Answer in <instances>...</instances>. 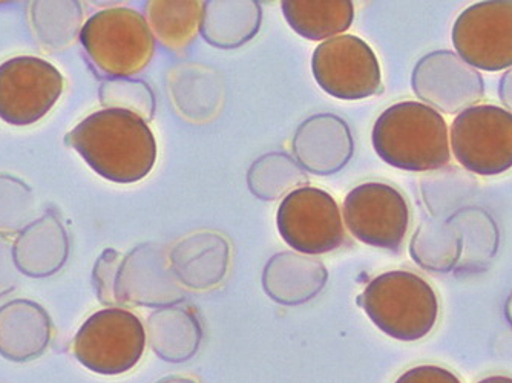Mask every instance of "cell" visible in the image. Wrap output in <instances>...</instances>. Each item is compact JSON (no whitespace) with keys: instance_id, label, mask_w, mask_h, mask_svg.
Listing matches in <instances>:
<instances>
[{"instance_id":"2e32d148","label":"cell","mask_w":512,"mask_h":383,"mask_svg":"<svg viewBox=\"0 0 512 383\" xmlns=\"http://www.w3.org/2000/svg\"><path fill=\"white\" fill-rule=\"evenodd\" d=\"M53 324L45 308L28 299L0 307V356L11 362H30L50 345Z\"/></svg>"},{"instance_id":"5bb4252c","label":"cell","mask_w":512,"mask_h":383,"mask_svg":"<svg viewBox=\"0 0 512 383\" xmlns=\"http://www.w3.org/2000/svg\"><path fill=\"white\" fill-rule=\"evenodd\" d=\"M171 272L174 270L166 267L165 258L158 255L155 247L149 244L138 246L123 256L115 284L117 304L158 307L165 302L177 301L180 290L171 278Z\"/></svg>"},{"instance_id":"1f68e13d","label":"cell","mask_w":512,"mask_h":383,"mask_svg":"<svg viewBox=\"0 0 512 383\" xmlns=\"http://www.w3.org/2000/svg\"><path fill=\"white\" fill-rule=\"evenodd\" d=\"M477 383H512L511 377L505 376H491L486 377V379L480 380Z\"/></svg>"},{"instance_id":"ffe728a7","label":"cell","mask_w":512,"mask_h":383,"mask_svg":"<svg viewBox=\"0 0 512 383\" xmlns=\"http://www.w3.org/2000/svg\"><path fill=\"white\" fill-rule=\"evenodd\" d=\"M283 14L293 31L309 40H324L352 27L350 0H284Z\"/></svg>"},{"instance_id":"d4e9b609","label":"cell","mask_w":512,"mask_h":383,"mask_svg":"<svg viewBox=\"0 0 512 383\" xmlns=\"http://www.w3.org/2000/svg\"><path fill=\"white\" fill-rule=\"evenodd\" d=\"M247 183L256 198L273 201L283 197L287 190L306 184L307 177L289 155L273 152L252 164Z\"/></svg>"},{"instance_id":"4dcf8cb0","label":"cell","mask_w":512,"mask_h":383,"mask_svg":"<svg viewBox=\"0 0 512 383\" xmlns=\"http://www.w3.org/2000/svg\"><path fill=\"white\" fill-rule=\"evenodd\" d=\"M499 94L503 105H505L512 114V68L508 69L505 76L500 80Z\"/></svg>"},{"instance_id":"3957f363","label":"cell","mask_w":512,"mask_h":383,"mask_svg":"<svg viewBox=\"0 0 512 383\" xmlns=\"http://www.w3.org/2000/svg\"><path fill=\"white\" fill-rule=\"evenodd\" d=\"M358 302L379 330L404 342L428 336L439 315L433 287L422 276L405 270L373 279Z\"/></svg>"},{"instance_id":"8992f818","label":"cell","mask_w":512,"mask_h":383,"mask_svg":"<svg viewBox=\"0 0 512 383\" xmlns=\"http://www.w3.org/2000/svg\"><path fill=\"white\" fill-rule=\"evenodd\" d=\"M451 148L460 166L480 177L512 169V114L500 106L474 105L454 118Z\"/></svg>"},{"instance_id":"603a6c76","label":"cell","mask_w":512,"mask_h":383,"mask_svg":"<svg viewBox=\"0 0 512 383\" xmlns=\"http://www.w3.org/2000/svg\"><path fill=\"white\" fill-rule=\"evenodd\" d=\"M462 243V233L453 224L425 221L411 239V258L425 270L447 273L459 262Z\"/></svg>"},{"instance_id":"4fadbf2b","label":"cell","mask_w":512,"mask_h":383,"mask_svg":"<svg viewBox=\"0 0 512 383\" xmlns=\"http://www.w3.org/2000/svg\"><path fill=\"white\" fill-rule=\"evenodd\" d=\"M292 148L302 169L315 175H333L352 158L353 138L342 118L321 114L299 126Z\"/></svg>"},{"instance_id":"e0dca14e","label":"cell","mask_w":512,"mask_h":383,"mask_svg":"<svg viewBox=\"0 0 512 383\" xmlns=\"http://www.w3.org/2000/svg\"><path fill=\"white\" fill-rule=\"evenodd\" d=\"M327 281V270L318 259L293 252L278 253L267 262L264 290L279 304L298 305L315 298Z\"/></svg>"},{"instance_id":"30bf717a","label":"cell","mask_w":512,"mask_h":383,"mask_svg":"<svg viewBox=\"0 0 512 383\" xmlns=\"http://www.w3.org/2000/svg\"><path fill=\"white\" fill-rule=\"evenodd\" d=\"M454 48L474 69L497 73L512 66V0L471 5L457 17Z\"/></svg>"},{"instance_id":"277c9868","label":"cell","mask_w":512,"mask_h":383,"mask_svg":"<svg viewBox=\"0 0 512 383\" xmlns=\"http://www.w3.org/2000/svg\"><path fill=\"white\" fill-rule=\"evenodd\" d=\"M86 57L109 79H129L154 56L155 40L148 20L131 8H108L89 17L80 33Z\"/></svg>"},{"instance_id":"d6986e66","label":"cell","mask_w":512,"mask_h":383,"mask_svg":"<svg viewBox=\"0 0 512 383\" xmlns=\"http://www.w3.org/2000/svg\"><path fill=\"white\" fill-rule=\"evenodd\" d=\"M261 27L258 2H204L200 33L206 42L234 50L256 36Z\"/></svg>"},{"instance_id":"6da1fadb","label":"cell","mask_w":512,"mask_h":383,"mask_svg":"<svg viewBox=\"0 0 512 383\" xmlns=\"http://www.w3.org/2000/svg\"><path fill=\"white\" fill-rule=\"evenodd\" d=\"M65 145L105 180L131 184L143 180L157 160V141L148 123L120 109H103L80 122Z\"/></svg>"},{"instance_id":"83f0119b","label":"cell","mask_w":512,"mask_h":383,"mask_svg":"<svg viewBox=\"0 0 512 383\" xmlns=\"http://www.w3.org/2000/svg\"><path fill=\"white\" fill-rule=\"evenodd\" d=\"M122 261V253L114 249H106L97 259L94 272H92V282H94L97 298L108 307L119 305L115 298V284H117Z\"/></svg>"},{"instance_id":"d6a6232c","label":"cell","mask_w":512,"mask_h":383,"mask_svg":"<svg viewBox=\"0 0 512 383\" xmlns=\"http://www.w3.org/2000/svg\"><path fill=\"white\" fill-rule=\"evenodd\" d=\"M505 315L506 319H508L509 325L512 327V293L511 296H509L508 301H506Z\"/></svg>"},{"instance_id":"8fae6325","label":"cell","mask_w":512,"mask_h":383,"mask_svg":"<svg viewBox=\"0 0 512 383\" xmlns=\"http://www.w3.org/2000/svg\"><path fill=\"white\" fill-rule=\"evenodd\" d=\"M344 223L361 243L396 252L410 227V209L393 186L364 183L345 197Z\"/></svg>"},{"instance_id":"cb8c5ba5","label":"cell","mask_w":512,"mask_h":383,"mask_svg":"<svg viewBox=\"0 0 512 383\" xmlns=\"http://www.w3.org/2000/svg\"><path fill=\"white\" fill-rule=\"evenodd\" d=\"M204 2H149L152 34L169 50H181L194 39L203 17Z\"/></svg>"},{"instance_id":"9a60e30c","label":"cell","mask_w":512,"mask_h":383,"mask_svg":"<svg viewBox=\"0 0 512 383\" xmlns=\"http://www.w3.org/2000/svg\"><path fill=\"white\" fill-rule=\"evenodd\" d=\"M17 270L28 278H48L63 269L69 238L54 210H48L17 235L13 244Z\"/></svg>"},{"instance_id":"7c38bea8","label":"cell","mask_w":512,"mask_h":383,"mask_svg":"<svg viewBox=\"0 0 512 383\" xmlns=\"http://www.w3.org/2000/svg\"><path fill=\"white\" fill-rule=\"evenodd\" d=\"M411 83L417 97L447 114H460L471 108L485 92L477 69L451 51H434L422 57Z\"/></svg>"},{"instance_id":"7402d4cb","label":"cell","mask_w":512,"mask_h":383,"mask_svg":"<svg viewBox=\"0 0 512 383\" xmlns=\"http://www.w3.org/2000/svg\"><path fill=\"white\" fill-rule=\"evenodd\" d=\"M31 27L37 42L50 53L68 50L80 39L83 23V10L79 2L73 0H39L30 8Z\"/></svg>"},{"instance_id":"9c48e42d","label":"cell","mask_w":512,"mask_h":383,"mask_svg":"<svg viewBox=\"0 0 512 383\" xmlns=\"http://www.w3.org/2000/svg\"><path fill=\"white\" fill-rule=\"evenodd\" d=\"M312 71L321 89L339 100L368 99L382 85L378 57L364 40L350 34L318 45Z\"/></svg>"},{"instance_id":"7a4b0ae2","label":"cell","mask_w":512,"mask_h":383,"mask_svg":"<svg viewBox=\"0 0 512 383\" xmlns=\"http://www.w3.org/2000/svg\"><path fill=\"white\" fill-rule=\"evenodd\" d=\"M379 158L407 172L440 169L451 160L445 118L421 102L390 106L376 120L371 134Z\"/></svg>"},{"instance_id":"f546056e","label":"cell","mask_w":512,"mask_h":383,"mask_svg":"<svg viewBox=\"0 0 512 383\" xmlns=\"http://www.w3.org/2000/svg\"><path fill=\"white\" fill-rule=\"evenodd\" d=\"M394 383H462L456 374L436 365H419L405 371Z\"/></svg>"},{"instance_id":"5b68a950","label":"cell","mask_w":512,"mask_h":383,"mask_svg":"<svg viewBox=\"0 0 512 383\" xmlns=\"http://www.w3.org/2000/svg\"><path fill=\"white\" fill-rule=\"evenodd\" d=\"M145 347L142 321L131 311L109 307L86 319L74 338L73 351L92 373L117 376L140 362Z\"/></svg>"},{"instance_id":"ba28073f","label":"cell","mask_w":512,"mask_h":383,"mask_svg":"<svg viewBox=\"0 0 512 383\" xmlns=\"http://www.w3.org/2000/svg\"><path fill=\"white\" fill-rule=\"evenodd\" d=\"M63 92L59 69L39 57H14L0 65V118L13 126L39 122Z\"/></svg>"},{"instance_id":"44dd1931","label":"cell","mask_w":512,"mask_h":383,"mask_svg":"<svg viewBox=\"0 0 512 383\" xmlns=\"http://www.w3.org/2000/svg\"><path fill=\"white\" fill-rule=\"evenodd\" d=\"M151 347L161 359L186 361L197 353L201 328L197 318L186 308H161L148 321Z\"/></svg>"},{"instance_id":"ac0fdd59","label":"cell","mask_w":512,"mask_h":383,"mask_svg":"<svg viewBox=\"0 0 512 383\" xmlns=\"http://www.w3.org/2000/svg\"><path fill=\"white\" fill-rule=\"evenodd\" d=\"M227 261L229 246L215 233L189 236L171 255L175 275L194 289H206L220 282L226 273Z\"/></svg>"},{"instance_id":"4316f807","label":"cell","mask_w":512,"mask_h":383,"mask_svg":"<svg viewBox=\"0 0 512 383\" xmlns=\"http://www.w3.org/2000/svg\"><path fill=\"white\" fill-rule=\"evenodd\" d=\"M100 103L106 109H120L151 120L155 111L154 94L142 80L109 79L100 86Z\"/></svg>"},{"instance_id":"52a82bcc","label":"cell","mask_w":512,"mask_h":383,"mask_svg":"<svg viewBox=\"0 0 512 383\" xmlns=\"http://www.w3.org/2000/svg\"><path fill=\"white\" fill-rule=\"evenodd\" d=\"M279 235L296 252L322 255L345 239L341 210L335 198L316 187L292 190L276 213Z\"/></svg>"},{"instance_id":"f1b7e54d","label":"cell","mask_w":512,"mask_h":383,"mask_svg":"<svg viewBox=\"0 0 512 383\" xmlns=\"http://www.w3.org/2000/svg\"><path fill=\"white\" fill-rule=\"evenodd\" d=\"M19 285V270L14 262L13 244L0 238V298L10 295Z\"/></svg>"},{"instance_id":"484cf974","label":"cell","mask_w":512,"mask_h":383,"mask_svg":"<svg viewBox=\"0 0 512 383\" xmlns=\"http://www.w3.org/2000/svg\"><path fill=\"white\" fill-rule=\"evenodd\" d=\"M36 198L25 181L0 174V238L17 236L34 221Z\"/></svg>"}]
</instances>
